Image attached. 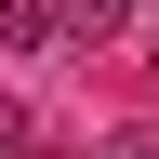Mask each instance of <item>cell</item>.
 <instances>
[{"instance_id": "6da1fadb", "label": "cell", "mask_w": 159, "mask_h": 159, "mask_svg": "<svg viewBox=\"0 0 159 159\" xmlns=\"http://www.w3.org/2000/svg\"><path fill=\"white\" fill-rule=\"evenodd\" d=\"M0 53H53V0H0Z\"/></svg>"}, {"instance_id": "7a4b0ae2", "label": "cell", "mask_w": 159, "mask_h": 159, "mask_svg": "<svg viewBox=\"0 0 159 159\" xmlns=\"http://www.w3.org/2000/svg\"><path fill=\"white\" fill-rule=\"evenodd\" d=\"M53 27H66V40H119V27H133V0H53Z\"/></svg>"}, {"instance_id": "3957f363", "label": "cell", "mask_w": 159, "mask_h": 159, "mask_svg": "<svg viewBox=\"0 0 159 159\" xmlns=\"http://www.w3.org/2000/svg\"><path fill=\"white\" fill-rule=\"evenodd\" d=\"M0 159H66V146H53V119H40V106H0Z\"/></svg>"}, {"instance_id": "277c9868", "label": "cell", "mask_w": 159, "mask_h": 159, "mask_svg": "<svg viewBox=\"0 0 159 159\" xmlns=\"http://www.w3.org/2000/svg\"><path fill=\"white\" fill-rule=\"evenodd\" d=\"M80 159H159V133H133V119H119V133H93Z\"/></svg>"}, {"instance_id": "5b68a950", "label": "cell", "mask_w": 159, "mask_h": 159, "mask_svg": "<svg viewBox=\"0 0 159 159\" xmlns=\"http://www.w3.org/2000/svg\"><path fill=\"white\" fill-rule=\"evenodd\" d=\"M146 66H159V53H146Z\"/></svg>"}]
</instances>
